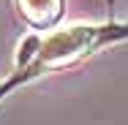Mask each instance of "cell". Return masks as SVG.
I'll return each instance as SVG.
<instances>
[{
  "mask_svg": "<svg viewBox=\"0 0 128 125\" xmlns=\"http://www.w3.org/2000/svg\"><path fill=\"white\" fill-rule=\"evenodd\" d=\"M112 35L109 27H93V25H74L66 30L52 33L49 38L41 41V49L36 54V60L30 63L27 76L38 74V71H49V68H63L71 65L74 60L84 57L90 49H96Z\"/></svg>",
  "mask_w": 128,
  "mask_h": 125,
  "instance_id": "cell-1",
  "label": "cell"
},
{
  "mask_svg": "<svg viewBox=\"0 0 128 125\" xmlns=\"http://www.w3.org/2000/svg\"><path fill=\"white\" fill-rule=\"evenodd\" d=\"M16 8L33 27L46 30L54 27L57 19L63 16V0H16Z\"/></svg>",
  "mask_w": 128,
  "mask_h": 125,
  "instance_id": "cell-2",
  "label": "cell"
}]
</instances>
